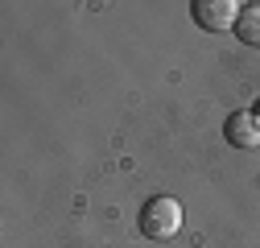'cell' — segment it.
Masks as SVG:
<instances>
[{"instance_id":"obj_1","label":"cell","mask_w":260,"mask_h":248,"mask_svg":"<svg viewBox=\"0 0 260 248\" xmlns=\"http://www.w3.org/2000/svg\"><path fill=\"white\" fill-rule=\"evenodd\" d=\"M141 232L149 240H174L182 232V203L170 195H157L141 207Z\"/></svg>"},{"instance_id":"obj_3","label":"cell","mask_w":260,"mask_h":248,"mask_svg":"<svg viewBox=\"0 0 260 248\" xmlns=\"http://www.w3.org/2000/svg\"><path fill=\"white\" fill-rule=\"evenodd\" d=\"M223 137L232 141L236 149H256L260 145V120H256V112H232L227 124H223Z\"/></svg>"},{"instance_id":"obj_2","label":"cell","mask_w":260,"mask_h":248,"mask_svg":"<svg viewBox=\"0 0 260 248\" xmlns=\"http://www.w3.org/2000/svg\"><path fill=\"white\" fill-rule=\"evenodd\" d=\"M244 5L240 0H194V21H199L207 34H223V29H236Z\"/></svg>"},{"instance_id":"obj_4","label":"cell","mask_w":260,"mask_h":248,"mask_svg":"<svg viewBox=\"0 0 260 248\" xmlns=\"http://www.w3.org/2000/svg\"><path fill=\"white\" fill-rule=\"evenodd\" d=\"M236 38L248 46H260V5H244L240 21H236Z\"/></svg>"},{"instance_id":"obj_5","label":"cell","mask_w":260,"mask_h":248,"mask_svg":"<svg viewBox=\"0 0 260 248\" xmlns=\"http://www.w3.org/2000/svg\"><path fill=\"white\" fill-rule=\"evenodd\" d=\"M256 120H260V108H256Z\"/></svg>"}]
</instances>
